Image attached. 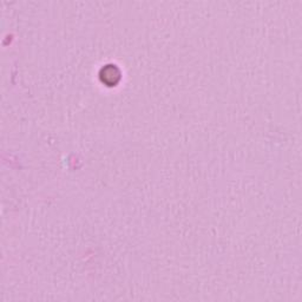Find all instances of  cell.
Segmentation results:
<instances>
[{"instance_id":"obj_1","label":"cell","mask_w":302,"mask_h":302,"mask_svg":"<svg viewBox=\"0 0 302 302\" xmlns=\"http://www.w3.org/2000/svg\"><path fill=\"white\" fill-rule=\"evenodd\" d=\"M101 78L103 83H107L108 85H115L121 78V72L115 65H108L102 70Z\"/></svg>"}]
</instances>
